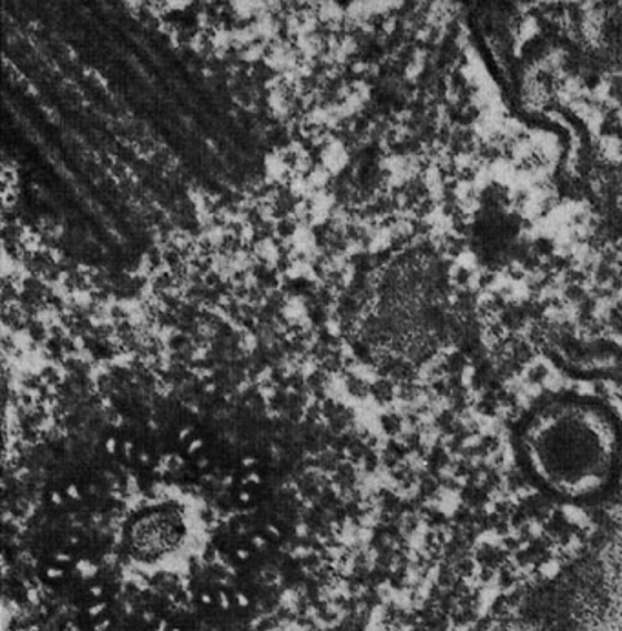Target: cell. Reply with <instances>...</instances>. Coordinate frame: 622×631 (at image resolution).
I'll return each instance as SVG.
<instances>
[{"label": "cell", "mask_w": 622, "mask_h": 631, "mask_svg": "<svg viewBox=\"0 0 622 631\" xmlns=\"http://www.w3.org/2000/svg\"><path fill=\"white\" fill-rule=\"evenodd\" d=\"M106 451L112 452V455L118 451V441H115V438H110V440L106 441Z\"/></svg>", "instance_id": "9"}, {"label": "cell", "mask_w": 622, "mask_h": 631, "mask_svg": "<svg viewBox=\"0 0 622 631\" xmlns=\"http://www.w3.org/2000/svg\"><path fill=\"white\" fill-rule=\"evenodd\" d=\"M166 627H169V624H166L165 621L160 622V624H157V628H155V631H166Z\"/></svg>", "instance_id": "23"}, {"label": "cell", "mask_w": 622, "mask_h": 631, "mask_svg": "<svg viewBox=\"0 0 622 631\" xmlns=\"http://www.w3.org/2000/svg\"><path fill=\"white\" fill-rule=\"evenodd\" d=\"M110 621L99 622L98 627H95V631H104L109 628Z\"/></svg>", "instance_id": "17"}, {"label": "cell", "mask_w": 622, "mask_h": 631, "mask_svg": "<svg viewBox=\"0 0 622 631\" xmlns=\"http://www.w3.org/2000/svg\"><path fill=\"white\" fill-rule=\"evenodd\" d=\"M132 451H134V446H132V444H124V455H126V457H130V455H132Z\"/></svg>", "instance_id": "13"}, {"label": "cell", "mask_w": 622, "mask_h": 631, "mask_svg": "<svg viewBox=\"0 0 622 631\" xmlns=\"http://www.w3.org/2000/svg\"><path fill=\"white\" fill-rule=\"evenodd\" d=\"M220 599H222L223 608L226 610V608H228V599H226L225 593H220Z\"/></svg>", "instance_id": "22"}, {"label": "cell", "mask_w": 622, "mask_h": 631, "mask_svg": "<svg viewBox=\"0 0 622 631\" xmlns=\"http://www.w3.org/2000/svg\"><path fill=\"white\" fill-rule=\"evenodd\" d=\"M59 562H70V554L59 553L55 557Z\"/></svg>", "instance_id": "15"}, {"label": "cell", "mask_w": 622, "mask_h": 631, "mask_svg": "<svg viewBox=\"0 0 622 631\" xmlns=\"http://www.w3.org/2000/svg\"><path fill=\"white\" fill-rule=\"evenodd\" d=\"M268 533L273 535V537H278L279 529L276 526H267Z\"/></svg>", "instance_id": "16"}, {"label": "cell", "mask_w": 622, "mask_h": 631, "mask_svg": "<svg viewBox=\"0 0 622 631\" xmlns=\"http://www.w3.org/2000/svg\"><path fill=\"white\" fill-rule=\"evenodd\" d=\"M201 447H203V440L196 438V440H192L191 444H188V452L194 455V452L200 451Z\"/></svg>", "instance_id": "4"}, {"label": "cell", "mask_w": 622, "mask_h": 631, "mask_svg": "<svg viewBox=\"0 0 622 631\" xmlns=\"http://www.w3.org/2000/svg\"><path fill=\"white\" fill-rule=\"evenodd\" d=\"M237 557H239L242 560L248 559L247 549H237Z\"/></svg>", "instance_id": "14"}, {"label": "cell", "mask_w": 622, "mask_h": 631, "mask_svg": "<svg viewBox=\"0 0 622 631\" xmlns=\"http://www.w3.org/2000/svg\"><path fill=\"white\" fill-rule=\"evenodd\" d=\"M243 467H254L256 466V458L245 457L243 458Z\"/></svg>", "instance_id": "10"}, {"label": "cell", "mask_w": 622, "mask_h": 631, "mask_svg": "<svg viewBox=\"0 0 622 631\" xmlns=\"http://www.w3.org/2000/svg\"><path fill=\"white\" fill-rule=\"evenodd\" d=\"M67 495L70 498H75V500H78V498L81 497V493H79V488L78 486H75V484H72V486H68Z\"/></svg>", "instance_id": "5"}, {"label": "cell", "mask_w": 622, "mask_h": 631, "mask_svg": "<svg viewBox=\"0 0 622 631\" xmlns=\"http://www.w3.org/2000/svg\"><path fill=\"white\" fill-rule=\"evenodd\" d=\"M149 460H150L149 455H144L143 452V455H141V462H149Z\"/></svg>", "instance_id": "24"}, {"label": "cell", "mask_w": 622, "mask_h": 631, "mask_svg": "<svg viewBox=\"0 0 622 631\" xmlns=\"http://www.w3.org/2000/svg\"><path fill=\"white\" fill-rule=\"evenodd\" d=\"M172 631H181V630H172Z\"/></svg>", "instance_id": "25"}, {"label": "cell", "mask_w": 622, "mask_h": 631, "mask_svg": "<svg viewBox=\"0 0 622 631\" xmlns=\"http://www.w3.org/2000/svg\"><path fill=\"white\" fill-rule=\"evenodd\" d=\"M185 535V523L180 515L157 513L144 515L143 519L130 528V545L143 559H154L180 545Z\"/></svg>", "instance_id": "1"}, {"label": "cell", "mask_w": 622, "mask_h": 631, "mask_svg": "<svg viewBox=\"0 0 622 631\" xmlns=\"http://www.w3.org/2000/svg\"><path fill=\"white\" fill-rule=\"evenodd\" d=\"M92 596L93 597L103 596V588H99V586H95V588H92Z\"/></svg>", "instance_id": "19"}, {"label": "cell", "mask_w": 622, "mask_h": 631, "mask_svg": "<svg viewBox=\"0 0 622 631\" xmlns=\"http://www.w3.org/2000/svg\"><path fill=\"white\" fill-rule=\"evenodd\" d=\"M79 571H81V573H83L84 577L88 576H93V573H95V566L90 564V562H86V560H83V562H79Z\"/></svg>", "instance_id": "3"}, {"label": "cell", "mask_w": 622, "mask_h": 631, "mask_svg": "<svg viewBox=\"0 0 622 631\" xmlns=\"http://www.w3.org/2000/svg\"><path fill=\"white\" fill-rule=\"evenodd\" d=\"M253 542L256 548H263V545H265V540H263L262 537H254Z\"/></svg>", "instance_id": "18"}, {"label": "cell", "mask_w": 622, "mask_h": 631, "mask_svg": "<svg viewBox=\"0 0 622 631\" xmlns=\"http://www.w3.org/2000/svg\"><path fill=\"white\" fill-rule=\"evenodd\" d=\"M50 498H52V502L57 503V506H59V503H62V497L61 495H59V491H52Z\"/></svg>", "instance_id": "11"}, {"label": "cell", "mask_w": 622, "mask_h": 631, "mask_svg": "<svg viewBox=\"0 0 622 631\" xmlns=\"http://www.w3.org/2000/svg\"><path fill=\"white\" fill-rule=\"evenodd\" d=\"M47 576L50 577V579H61L62 570L61 568H48Z\"/></svg>", "instance_id": "6"}, {"label": "cell", "mask_w": 622, "mask_h": 631, "mask_svg": "<svg viewBox=\"0 0 622 631\" xmlns=\"http://www.w3.org/2000/svg\"><path fill=\"white\" fill-rule=\"evenodd\" d=\"M519 234L517 221L509 216L508 212H486L475 226V243L483 256H502L508 251L509 243Z\"/></svg>", "instance_id": "2"}, {"label": "cell", "mask_w": 622, "mask_h": 631, "mask_svg": "<svg viewBox=\"0 0 622 631\" xmlns=\"http://www.w3.org/2000/svg\"><path fill=\"white\" fill-rule=\"evenodd\" d=\"M259 484L262 482V478L257 477L256 472H251L247 477L243 478V484Z\"/></svg>", "instance_id": "7"}, {"label": "cell", "mask_w": 622, "mask_h": 631, "mask_svg": "<svg viewBox=\"0 0 622 631\" xmlns=\"http://www.w3.org/2000/svg\"><path fill=\"white\" fill-rule=\"evenodd\" d=\"M201 602H203V604H211L212 597L208 596V593H203V596H201Z\"/></svg>", "instance_id": "20"}, {"label": "cell", "mask_w": 622, "mask_h": 631, "mask_svg": "<svg viewBox=\"0 0 622 631\" xmlns=\"http://www.w3.org/2000/svg\"><path fill=\"white\" fill-rule=\"evenodd\" d=\"M103 611L104 604H95L93 608H90V610H88V613H90V617H98L99 613H103Z\"/></svg>", "instance_id": "8"}, {"label": "cell", "mask_w": 622, "mask_h": 631, "mask_svg": "<svg viewBox=\"0 0 622 631\" xmlns=\"http://www.w3.org/2000/svg\"><path fill=\"white\" fill-rule=\"evenodd\" d=\"M239 500H242V502H248V500H251V493L243 491V493L239 495Z\"/></svg>", "instance_id": "21"}, {"label": "cell", "mask_w": 622, "mask_h": 631, "mask_svg": "<svg viewBox=\"0 0 622 631\" xmlns=\"http://www.w3.org/2000/svg\"><path fill=\"white\" fill-rule=\"evenodd\" d=\"M237 602H239V605H243V608H245V605H248V599L247 597L243 596V593H237Z\"/></svg>", "instance_id": "12"}]
</instances>
